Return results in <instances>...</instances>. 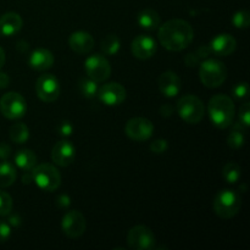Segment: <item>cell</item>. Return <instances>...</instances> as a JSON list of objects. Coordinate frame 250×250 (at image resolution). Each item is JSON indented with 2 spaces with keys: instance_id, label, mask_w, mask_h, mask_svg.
I'll return each mask as SVG.
<instances>
[{
  "instance_id": "1",
  "label": "cell",
  "mask_w": 250,
  "mask_h": 250,
  "mask_svg": "<svg viewBox=\"0 0 250 250\" xmlns=\"http://www.w3.org/2000/svg\"><path fill=\"white\" fill-rule=\"evenodd\" d=\"M158 38L161 45L170 51H181L192 44L194 31L189 22L173 19L159 26Z\"/></svg>"
},
{
  "instance_id": "2",
  "label": "cell",
  "mask_w": 250,
  "mask_h": 250,
  "mask_svg": "<svg viewBox=\"0 0 250 250\" xmlns=\"http://www.w3.org/2000/svg\"><path fill=\"white\" fill-rule=\"evenodd\" d=\"M209 117L217 128L226 129L233 124L236 107L231 97L226 94H216L209 100L208 105Z\"/></svg>"
},
{
  "instance_id": "3",
  "label": "cell",
  "mask_w": 250,
  "mask_h": 250,
  "mask_svg": "<svg viewBox=\"0 0 250 250\" xmlns=\"http://www.w3.org/2000/svg\"><path fill=\"white\" fill-rule=\"evenodd\" d=\"M214 211L224 220L232 219L239 212L242 208V198L236 190H220L214 199Z\"/></svg>"
},
{
  "instance_id": "4",
  "label": "cell",
  "mask_w": 250,
  "mask_h": 250,
  "mask_svg": "<svg viewBox=\"0 0 250 250\" xmlns=\"http://www.w3.org/2000/svg\"><path fill=\"white\" fill-rule=\"evenodd\" d=\"M199 78L207 88H217L227 78V67L216 59H205L199 67Z\"/></svg>"
},
{
  "instance_id": "5",
  "label": "cell",
  "mask_w": 250,
  "mask_h": 250,
  "mask_svg": "<svg viewBox=\"0 0 250 250\" xmlns=\"http://www.w3.org/2000/svg\"><path fill=\"white\" fill-rule=\"evenodd\" d=\"M177 114L185 122L190 125L199 124L205 114V107L202 100L193 94L183 95L176 105Z\"/></svg>"
},
{
  "instance_id": "6",
  "label": "cell",
  "mask_w": 250,
  "mask_h": 250,
  "mask_svg": "<svg viewBox=\"0 0 250 250\" xmlns=\"http://www.w3.org/2000/svg\"><path fill=\"white\" fill-rule=\"evenodd\" d=\"M31 172L33 182H36V185L45 192H54L61 186L62 177L60 171L54 165L50 164L36 165Z\"/></svg>"
},
{
  "instance_id": "7",
  "label": "cell",
  "mask_w": 250,
  "mask_h": 250,
  "mask_svg": "<svg viewBox=\"0 0 250 250\" xmlns=\"http://www.w3.org/2000/svg\"><path fill=\"white\" fill-rule=\"evenodd\" d=\"M0 111L9 120L21 119L27 111L26 100L20 93H6L0 99Z\"/></svg>"
},
{
  "instance_id": "8",
  "label": "cell",
  "mask_w": 250,
  "mask_h": 250,
  "mask_svg": "<svg viewBox=\"0 0 250 250\" xmlns=\"http://www.w3.org/2000/svg\"><path fill=\"white\" fill-rule=\"evenodd\" d=\"M84 70L88 78L97 83L104 82L111 75V65L102 54H93L87 58L84 62Z\"/></svg>"
},
{
  "instance_id": "9",
  "label": "cell",
  "mask_w": 250,
  "mask_h": 250,
  "mask_svg": "<svg viewBox=\"0 0 250 250\" xmlns=\"http://www.w3.org/2000/svg\"><path fill=\"white\" fill-rule=\"evenodd\" d=\"M155 236L153 231L146 226L132 227L127 234V243L131 249L134 250H150L155 248Z\"/></svg>"
},
{
  "instance_id": "10",
  "label": "cell",
  "mask_w": 250,
  "mask_h": 250,
  "mask_svg": "<svg viewBox=\"0 0 250 250\" xmlns=\"http://www.w3.org/2000/svg\"><path fill=\"white\" fill-rule=\"evenodd\" d=\"M36 92L39 99L44 103H53L59 98L61 92L59 80L51 73H44L37 80Z\"/></svg>"
},
{
  "instance_id": "11",
  "label": "cell",
  "mask_w": 250,
  "mask_h": 250,
  "mask_svg": "<svg viewBox=\"0 0 250 250\" xmlns=\"http://www.w3.org/2000/svg\"><path fill=\"white\" fill-rule=\"evenodd\" d=\"M127 137L132 141L144 142L148 141L154 133V125L150 120L146 117H133L128 120L125 126Z\"/></svg>"
},
{
  "instance_id": "12",
  "label": "cell",
  "mask_w": 250,
  "mask_h": 250,
  "mask_svg": "<svg viewBox=\"0 0 250 250\" xmlns=\"http://www.w3.org/2000/svg\"><path fill=\"white\" fill-rule=\"evenodd\" d=\"M85 217L78 210L67 211L61 221V229L68 238H78L85 232Z\"/></svg>"
},
{
  "instance_id": "13",
  "label": "cell",
  "mask_w": 250,
  "mask_h": 250,
  "mask_svg": "<svg viewBox=\"0 0 250 250\" xmlns=\"http://www.w3.org/2000/svg\"><path fill=\"white\" fill-rule=\"evenodd\" d=\"M97 95L107 106H117L126 99V89L117 82H110L98 88Z\"/></svg>"
},
{
  "instance_id": "14",
  "label": "cell",
  "mask_w": 250,
  "mask_h": 250,
  "mask_svg": "<svg viewBox=\"0 0 250 250\" xmlns=\"http://www.w3.org/2000/svg\"><path fill=\"white\" fill-rule=\"evenodd\" d=\"M156 42L148 34H139L133 39L131 44V51L134 58L139 60H148L156 53Z\"/></svg>"
},
{
  "instance_id": "15",
  "label": "cell",
  "mask_w": 250,
  "mask_h": 250,
  "mask_svg": "<svg viewBox=\"0 0 250 250\" xmlns=\"http://www.w3.org/2000/svg\"><path fill=\"white\" fill-rule=\"evenodd\" d=\"M76 158V149L68 141H60L55 143L51 150V160L60 167H67L73 163Z\"/></svg>"
},
{
  "instance_id": "16",
  "label": "cell",
  "mask_w": 250,
  "mask_h": 250,
  "mask_svg": "<svg viewBox=\"0 0 250 250\" xmlns=\"http://www.w3.org/2000/svg\"><path fill=\"white\" fill-rule=\"evenodd\" d=\"M159 90L166 98H173L180 94L181 88H182V82H181L180 76L173 71H166L161 73L158 81Z\"/></svg>"
},
{
  "instance_id": "17",
  "label": "cell",
  "mask_w": 250,
  "mask_h": 250,
  "mask_svg": "<svg viewBox=\"0 0 250 250\" xmlns=\"http://www.w3.org/2000/svg\"><path fill=\"white\" fill-rule=\"evenodd\" d=\"M209 46L215 55L229 56L233 54L237 49V41L231 34L221 33L211 39Z\"/></svg>"
},
{
  "instance_id": "18",
  "label": "cell",
  "mask_w": 250,
  "mask_h": 250,
  "mask_svg": "<svg viewBox=\"0 0 250 250\" xmlns=\"http://www.w3.org/2000/svg\"><path fill=\"white\" fill-rule=\"evenodd\" d=\"M94 43L95 42L92 34L84 31L73 32L68 38V45H70L71 50L75 51L76 54H81V55L90 53L94 48Z\"/></svg>"
},
{
  "instance_id": "19",
  "label": "cell",
  "mask_w": 250,
  "mask_h": 250,
  "mask_svg": "<svg viewBox=\"0 0 250 250\" xmlns=\"http://www.w3.org/2000/svg\"><path fill=\"white\" fill-rule=\"evenodd\" d=\"M22 26H23V20L16 12H6L0 16V36H14L21 31Z\"/></svg>"
},
{
  "instance_id": "20",
  "label": "cell",
  "mask_w": 250,
  "mask_h": 250,
  "mask_svg": "<svg viewBox=\"0 0 250 250\" xmlns=\"http://www.w3.org/2000/svg\"><path fill=\"white\" fill-rule=\"evenodd\" d=\"M54 55L50 50L44 48L36 49L29 56V66L36 71H46L53 67Z\"/></svg>"
},
{
  "instance_id": "21",
  "label": "cell",
  "mask_w": 250,
  "mask_h": 250,
  "mask_svg": "<svg viewBox=\"0 0 250 250\" xmlns=\"http://www.w3.org/2000/svg\"><path fill=\"white\" fill-rule=\"evenodd\" d=\"M138 24L146 31H155L160 26V16L154 9L142 10L137 17Z\"/></svg>"
},
{
  "instance_id": "22",
  "label": "cell",
  "mask_w": 250,
  "mask_h": 250,
  "mask_svg": "<svg viewBox=\"0 0 250 250\" xmlns=\"http://www.w3.org/2000/svg\"><path fill=\"white\" fill-rule=\"evenodd\" d=\"M15 163L22 171H32L37 165V155L31 149H21L15 155Z\"/></svg>"
},
{
  "instance_id": "23",
  "label": "cell",
  "mask_w": 250,
  "mask_h": 250,
  "mask_svg": "<svg viewBox=\"0 0 250 250\" xmlns=\"http://www.w3.org/2000/svg\"><path fill=\"white\" fill-rule=\"evenodd\" d=\"M232 131L227 137V144L232 149H241L246 142L247 127L243 126L241 122L232 124Z\"/></svg>"
},
{
  "instance_id": "24",
  "label": "cell",
  "mask_w": 250,
  "mask_h": 250,
  "mask_svg": "<svg viewBox=\"0 0 250 250\" xmlns=\"http://www.w3.org/2000/svg\"><path fill=\"white\" fill-rule=\"evenodd\" d=\"M16 178V167L9 161H1L0 163V188H7L12 186Z\"/></svg>"
},
{
  "instance_id": "25",
  "label": "cell",
  "mask_w": 250,
  "mask_h": 250,
  "mask_svg": "<svg viewBox=\"0 0 250 250\" xmlns=\"http://www.w3.org/2000/svg\"><path fill=\"white\" fill-rule=\"evenodd\" d=\"M9 136L14 143L16 144H23L28 141L29 138V129L22 122L19 124H14L9 129Z\"/></svg>"
},
{
  "instance_id": "26",
  "label": "cell",
  "mask_w": 250,
  "mask_h": 250,
  "mask_svg": "<svg viewBox=\"0 0 250 250\" xmlns=\"http://www.w3.org/2000/svg\"><path fill=\"white\" fill-rule=\"evenodd\" d=\"M222 176L229 183H237L242 176V168L234 161H229L222 167Z\"/></svg>"
},
{
  "instance_id": "27",
  "label": "cell",
  "mask_w": 250,
  "mask_h": 250,
  "mask_svg": "<svg viewBox=\"0 0 250 250\" xmlns=\"http://www.w3.org/2000/svg\"><path fill=\"white\" fill-rule=\"evenodd\" d=\"M120 38L116 34H107L102 42V51L105 55H116L120 50Z\"/></svg>"
},
{
  "instance_id": "28",
  "label": "cell",
  "mask_w": 250,
  "mask_h": 250,
  "mask_svg": "<svg viewBox=\"0 0 250 250\" xmlns=\"http://www.w3.org/2000/svg\"><path fill=\"white\" fill-rule=\"evenodd\" d=\"M78 89L84 98H89V99L94 98L98 93L97 82H94L90 78H82L78 83Z\"/></svg>"
},
{
  "instance_id": "29",
  "label": "cell",
  "mask_w": 250,
  "mask_h": 250,
  "mask_svg": "<svg viewBox=\"0 0 250 250\" xmlns=\"http://www.w3.org/2000/svg\"><path fill=\"white\" fill-rule=\"evenodd\" d=\"M12 207H14V203H12L11 195L0 189V216L10 215V212L12 211Z\"/></svg>"
},
{
  "instance_id": "30",
  "label": "cell",
  "mask_w": 250,
  "mask_h": 250,
  "mask_svg": "<svg viewBox=\"0 0 250 250\" xmlns=\"http://www.w3.org/2000/svg\"><path fill=\"white\" fill-rule=\"evenodd\" d=\"M232 23L237 28H248L250 24V14L247 10H241V11L236 12L232 17Z\"/></svg>"
},
{
  "instance_id": "31",
  "label": "cell",
  "mask_w": 250,
  "mask_h": 250,
  "mask_svg": "<svg viewBox=\"0 0 250 250\" xmlns=\"http://www.w3.org/2000/svg\"><path fill=\"white\" fill-rule=\"evenodd\" d=\"M239 122L247 128L250 126V103L246 102L239 109Z\"/></svg>"
},
{
  "instance_id": "32",
  "label": "cell",
  "mask_w": 250,
  "mask_h": 250,
  "mask_svg": "<svg viewBox=\"0 0 250 250\" xmlns=\"http://www.w3.org/2000/svg\"><path fill=\"white\" fill-rule=\"evenodd\" d=\"M249 93V84L247 82H239L234 85L233 88V97L236 99L241 100L244 99L246 97H248Z\"/></svg>"
},
{
  "instance_id": "33",
  "label": "cell",
  "mask_w": 250,
  "mask_h": 250,
  "mask_svg": "<svg viewBox=\"0 0 250 250\" xmlns=\"http://www.w3.org/2000/svg\"><path fill=\"white\" fill-rule=\"evenodd\" d=\"M56 131L61 137H70L73 132V126L67 120H62L56 127Z\"/></svg>"
},
{
  "instance_id": "34",
  "label": "cell",
  "mask_w": 250,
  "mask_h": 250,
  "mask_svg": "<svg viewBox=\"0 0 250 250\" xmlns=\"http://www.w3.org/2000/svg\"><path fill=\"white\" fill-rule=\"evenodd\" d=\"M149 148H150V150L153 151L154 154H163L167 150L168 143L166 139H156V141H154L153 143L150 144Z\"/></svg>"
},
{
  "instance_id": "35",
  "label": "cell",
  "mask_w": 250,
  "mask_h": 250,
  "mask_svg": "<svg viewBox=\"0 0 250 250\" xmlns=\"http://www.w3.org/2000/svg\"><path fill=\"white\" fill-rule=\"evenodd\" d=\"M11 236V226L9 222L0 220V243H5L9 241Z\"/></svg>"
},
{
  "instance_id": "36",
  "label": "cell",
  "mask_w": 250,
  "mask_h": 250,
  "mask_svg": "<svg viewBox=\"0 0 250 250\" xmlns=\"http://www.w3.org/2000/svg\"><path fill=\"white\" fill-rule=\"evenodd\" d=\"M55 204L59 209H62V210L68 209L71 205V198L68 197L67 194H65V193H63V194H59L58 197H56Z\"/></svg>"
},
{
  "instance_id": "37",
  "label": "cell",
  "mask_w": 250,
  "mask_h": 250,
  "mask_svg": "<svg viewBox=\"0 0 250 250\" xmlns=\"http://www.w3.org/2000/svg\"><path fill=\"white\" fill-rule=\"evenodd\" d=\"M200 59L198 58L195 53H189L185 56V63L188 66V67H194L199 63Z\"/></svg>"
},
{
  "instance_id": "38",
  "label": "cell",
  "mask_w": 250,
  "mask_h": 250,
  "mask_svg": "<svg viewBox=\"0 0 250 250\" xmlns=\"http://www.w3.org/2000/svg\"><path fill=\"white\" fill-rule=\"evenodd\" d=\"M11 153H12V149L9 144L5 143V142L0 143V159L6 160V159H9L10 156H11Z\"/></svg>"
},
{
  "instance_id": "39",
  "label": "cell",
  "mask_w": 250,
  "mask_h": 250,
  "mask_svg": "<svg viewBox=\"0 0 250 250\" xmlns=\"http://www.w3.org/2000/svg\"><path fill=\"white\" fill-rule=\"evenodd\" d=\"M195 54H197L198 58L202 60V59L209 58V56L212 54V51H211V49H210L209 45H202V46H199V48L197 49Z\"/></svg>"
},
{
  "instance_id": "40",
  "label": "cell",
  "mask_w": 250,
  "mask_h": 250,
  "mask_svg": "<svg viewBox=\"0 0 250 250\" xmlns=\"http://www.w3.org/2000/svg\"><path fill=\"white\" fill-rule=\"evenodd\" d=\"M173 112H175V107L171 104H164L163 106L160 107V115L163 117H166V119L172 116Z\"/></svg>"
},
{
  "instance_id": "41",
  "label": "cell",
  "mask_w": 250,
  "mask_h": 250,
  "mask_svg": "<svg viewBox=\"0 0 250 250\" xmlns=\"http://www.w3.org/2000/svg\"><path fill=\"white\" fill-rule=\"evenodd\" d=\"M10 83V78L6 73L4 72H0V89H4L9 85Z\"/></svg>"
},
{
  "instance_id": "42",
  "label": "cell",
  "mask_w": 250,
  "mask_h": 250,
  "mask_svg": "<svg viewBox=\"0 0 250 250\" xmlns=\"http://www.w3.org/2000/svg\"><path fill=\"white\" fill-rule=\"evenodd\" d=\"M9 224L10 226H19V225L21 224V219H20L17 215H12L9 219Z\"/></svg>"
},
{
  "instance_id": "43",
  "label": "cell",
  "mask_w": 250,
  "mask_h": 250,
  "mask_svg": "<svg viewBox=\"0 0 250 250\" xmlns=\"http://www.w3.org/2000/svg\"><path fill=\"white\" fill-rule=\"evenodd\" d=\"M5 60H6V56H5V53L4 50H2V48L0 46V70H1L2 66L5 65Z\"/></svg>"
}]
</instances>
